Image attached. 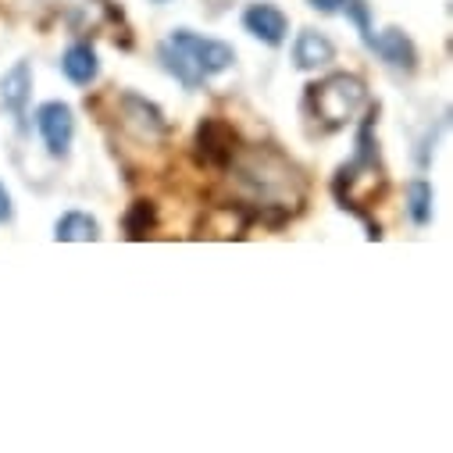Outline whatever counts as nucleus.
Returning a JSON list of instances; mask_svg holds the SVG:
<instances>
[{"mask_svg": "<svg viewBox=\"0 0 453 453\" xmlns=\"http://www.w3.org/2000/svg\"><path fill=\"white\" fill-rule=\"evenodd\" d=\"M12 214H15V207H12V193L4 189V182H0V225L12 221Z\"/></svg>", "mask_w": 453, "mask_h": 453, "instance_id": "obj_18", "label": "nucleus"}, {"mask_svg": "<svg viewBox=\"0 0 453 453\" xmlns=\"http://www.w3.org/2000/svg\"><path fill=\"white\" fill-rule=\"evenodd\" d=\"M236 168V179L257 196L265 200L261 207H289V200H300V175L296 168L275 154L272 147H250L233 154L229 161Z\"/></svg>", "mask_w": 453, "mask_h": 453, "instance_id": "obj_1", "label": "nucleus"}, {"mask_svg": "<svg viewBox=\"0 0 453 453\" xmlns=\"http://www.w3.org/2000/svg\"><path fill=\"white\" fill-rule=\"evenodd\" d=\"M193 150H196V161L203 168H229V161L236 154V133L218 119H203L196 129Z\"/></svg>", "mask_w": 453, "mask_h": 453, "instance_id": "obj_4", "label": "nucleus"}, {"mask_svg": "<svg viewBox=\"0 0 453 453\" xmlns=\"http://www.w3.org/2000/svg\"><path fill=\"white\" fill-rule=\"evenodd\" d=\"M157 58H161V65H165V68H168V72H172L186 89H200V86H203V79H207V75H203V68H200V65H196V61H193V58H189V54H186L172 36L157 47Z\"/></svg>", "mask_w": 453, "mask_h": 453, "instance_id": "obj_11", "label": "nucleus"}, {"mask_svg": "<svg viewBox=\"0 0 453 453\" xmlns=\"http://www.w3.org/2000/svg\"><path fill=\"white\" fill-rule=\"evenodd\" d=\"M368 47H372L389 68H396V72H414V68H418V50H414V43H411V36H407L403 29H386V33L372 36Z\"/></svg>", "mask_w": 453, "mask_h": 453, "instance_id": "obj_9", "label": "nucleus"}, {"mask_svg": "<svg viewBox=\"0 0 453 453\" xmlns=\"http://www.w3.org/2000/svg\"><path fill=\"white\" fill-rule=\"evenodd\" d=\"M328 61H335V47L325 33L318 29H303L293 43V65L300 72H314V68H325Z\"/></svg>", "mask_w": 453, "mask_h": 453, "instance_id": "obj_10", "label": "nucleus"}, {"mask_svg": "<svg viewBox=\"0 0 453 453\" xmlns=\"http://www.w3.org/2000/svg\"><path fill=\"white\" fill-rule=\"evenodd\" d=\"M29 96H33V68H29V61H15L4 72V79H0V104L19 119V126H26Z\"/></svg>", "mask_w": 453, "mask_h": 453, "instance_id": "obj_8", "label": "nucleus"}, {"mask_svg": "<svg viewBox=\"0 0 453 453\" xmlns=\"http://www.w3.org/2000/svg\"><path fill=\"white\" fill-rule=\"evenodd\" d=\"M407 214L414 225H428L432 221V186L425 179H414L407 186Z\"/></svg>", "mask_w": 453, "mask_h": 453, "instance_id": "obj_15", "label": "nucleus"}, {"mask_svg": "<svg viewBox=\"0 0 453 453\" xmlns=\"http://www.w3.org/2000/svg\"><path fill=\"white\" fill-rule=\"evenodd\" d=\"M54 240L58 243H93V240H100V225L86 211H68L54 225Z\"/></svg>", "mask_w": 453, "mask_h": 453, "instance_id": "obj_13", "label": "nucleus"}, {"mask_svg": "<svg viewBox=\"0 0 453 453\" xmlns=\"http://www.w3.org/2000/svg\"><path fill=\"white\" fill-rule=\"evenodd\" d=\"M365 82L350 72H332L328 79L307 86V104L314 107V115L328 126V129H339V126H347L361 104H365Z\"/></svg>", "mask_w": 453, "mask_h": 453, "instance_id": "obj_2", "label": "nucleus"}, {"mask_svg": "<svg viewBox=\"0 0 453 453\" xmlns=\"http://www.w3.org/2000/svg\"><path fill=\"white\" fill-rule=\"evenodd\" d=\"M343 8H347V15H350V22L361 29V36H365V43H372V15H368V4L365 0H343Z\"/></svg>", "mask_w": 453, "mask_h": 453, "instance_id": "obj_16", "label": "nucleus"}, {"mask_svg": "<svg viewBox=\"0 0 453 453\" xmlns=\"http://www.w3.org/2000/svg\"><path fill=\"white\" fill-rule=\"evenodd\" d=\"M211 4H214V8H221V4H229V0H211Z\"/></svg>", "mask_w": 453, "mask_h": 453, "instance_id": "obj_19", "label": "nucleus"}, {"mask_svg": "<svg viewBox=\"0 0 453 453\" xmlns=\"http://www.w3.org/2000/svg\"><path fill=\"white\" fill-rule=\"evenodd\" d=\"M154 4H165V0H154Z\"/></svg>", "mask_w": 453, "mask_h": 453, "instance_id": "obj_20", "label": "nucleus"}, {"mask_svg": "<svg viewBox=\"0 0 453 453\" xmlns=\"http://www.w3.org/2000/svg\"><path fill=\"white\" fill-rule=\"evenodd\" d=\"M243 29L250 36H257L261 43H268V47H282L286 36H289V19L282 15V8L261 0V4H250L243 12Z\"/></svg>", "mask_w": 453, "mask_h": 453, "instance_id": "obj_7", "label": "nucleus"}, {"mask_svg": "<svg viewBox=\"0 0 453 453\" xmlns=\"http://www.w3.org/2000/svg\"><path fill=\"white\" fill-rule=\"evenodd\" d=\"M122 229H126L129 240H147L157 229V207L150 200H133L129 211H126Z\"/></svg>", "mask_w": 453, "mask_h": 453, "instance_id": "obj_14", "label": "nucleus"}, {"mask_svg": "<svg viewBox=\"0 0 453 453\" xmlns=\"http://www.w3.org/2000/svg\"><path fill=\"white\" fill-rule=\"evenodd\" d=\"M36 129H40L50 157H68V147H72V136H75V115H72L68 104H61V100L40 104Z\"/></svg>", "mask_w": 453, "mask_h": 453, "instance_id": "obj_3", "label": "nucleus"}, {"mask_svg": "<svg viewBox=\"0 0 453 453\" xmlns=\"http://www.w3.org/2000/svg\"><path fill=\"white\" fill-rule=\"evenodd\" d=\"M172 40L203 68V75H218V72H225V68H233V61H236V50H233L229 43L196 36V33H189V29H175Z\"/></svg>", "mask_w": 453, "mask_h": 453, "instance_id": "obj_5", "label": "nucleus"}, {"mask_svg": "<svg viewBox=\"0 0 453 453\" xmlns=\"http://www.w3.org/2000/svg\"><path fill=\"white\" fill-rule=\"evenodd\" d=\"M61 72H65L75 86H89V82H96V75H100L96 50H93L89 43H72V47L65 50V58H61Z\"/></svg>", "mask_w": 453, "mask_h": 453, "instance_id": "obj_12", "label": "nucleus"}, {"mask_svg": "<svg viewBox=\"0 0 453 453\" xmlns=\"http://www.w3.org/2000/svg\"><path fill=\"white\" fill-rule=\"evenodd\" d=\"M119 111H122V122L140 136V140H161L168 133V122L165 115L150 104L143 100L140 93H122L119 96Z\"/></svg>", "mask_w": 453, "mask_h": 453, "instance_id": "obj_6", "label": "nucleus"}, {"mask_svg": "<svg viewBox=\"0 0 453 453\" xmlns=\"http://www.w3.org/2000/svg\"><path fill=\"white\" fill-rule=\"evenodd\" d=\"M307 4L321 15H335V12H343V0H307Z\"/></svg>", "mask_w": 453, "mask_h": 453, "instance_id": "obj_17", "label": "nucleus"}]
</instances>
